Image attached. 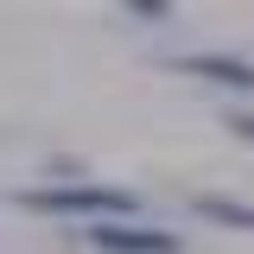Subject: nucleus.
Returning a JSON list of instances; mask_svg holds the SVG:
<instances>
[{
    "instance_id": "obj_1",
    "label": "nucleus",
    "mask_w": 254,
    "mask_h": 254,
    "mask_svg": "<svg viewBox=\"0 0 254 254\" xmlns=\"http://www.w3.org/2000/svg\"><path fill=\"white\" fill-rule=\"evenodd\" d=\"M13 203L32 216H76V222H140V197L121 185H83V178H58V185H26L13 190Z\"/></svg>"
},
{
    "instance_id": "obj_2",
    "label": "nucleus",
    "mask_w": 254,
    "mask_h": 254,
    "mask_svg": "<svg viewBox=\"0 0 254 254\" xmlns=\"http://www.w3.org/2000/svg\"><path fill=\"white\" fill-rule=\"evenodd\" d=\"M83 235H89V248H102V254H178L185 248L172 229H153V222H95Z\"/></svg>"
},
{
    "instance_id": "obj_3",
    "label": "nucleus",
    "mask_w": 254,
    "mask_h": 254,
    "mask_svg": "<svg viewBox=\"0 0 254 254\" xmlns=\"http://www.w3.org/2000/svg\"><path fill=\"white\" fill-rule=\"evenodd\" d=\"M178 76H197V83H216V89H254V64L235 58V51H185L172 58Z\"/></svg>"
},
{
    "instance_id": "obj_4",
    "label": "nucleus",
    "mask_w": 254,
    "mask_h": 254,
    "mask_svg": "<svg viewBox=\"0 0 254 254\" xmlns=\"http://www.w3.org/2000/svg\"><path fill=\"white\" fill-rule=\"evenodd\" d=\"M190 216L216 222V229H242V235H254V203H242V197H216V190H190Z\"/></svg>"
},
{
    "instance_id": "obj_5",
    "label": "nucleus",
    "mask_w": 254,
    "mask_h": 254,
    "mask_svg": "<svg viewBox=\"0 0 254 254\" xmlns=\"http://www.w3.org/2000/svg\"><path fill=\"white\" fill-rule=\"evenodd\" d=\"M127 13H133V19H165V6H159V0H133Z\"/></svg>"
},
{
    "instance_id": "obj_6",
    "label": "nucleus",
    "mask_w": 254,
    "mask_h": 254,
    "mask_svg": "<svg viewBox=\"0 0 254 254\" xmlns=\"http://www.w3.org/2000/svg\"><path fill=\"white\" fill-rule=\"evenodd\" d=\"M229 127H235V133H242V140L254 146V115H229Z\"/></svg>"
}]
</instances>
